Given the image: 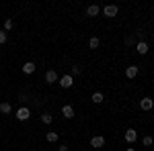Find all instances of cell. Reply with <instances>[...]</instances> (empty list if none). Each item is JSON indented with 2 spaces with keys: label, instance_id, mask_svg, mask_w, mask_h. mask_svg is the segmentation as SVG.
Listing matches in <instances>:
<instances>
[{
  "label": "cell",
  "instance_id": "obj_8",
  "mask_svg": "<svg viewBox=\"0 0 154 151\" xmlns=\"http://www.w3.org/2000/svg\"><path fill=\"white\" fill-rule=\"evenodd\" d=\"M123 137H125V141H128V143H134V141H138V131H134V129H128Z\"/></svg>",
  "mask_w": 154,
  "mask_h": 151
},
{
  "label": "cell",
  "instance_id": "obj_20",
  "mask_svg": "<svg viewBox=\"0 0 154 151\" xmlns=\"http://www.w3.org/2000/svg\"><path fill=\"white\" fill-rule=\"evenodd\" d=\"M12 27H14V23H12L11 19H6V23H4V33H6V31H11Z\"/></svg>",
  "mask_w": 154,
  "mask_h": 151
},
{
  "label": "cell",
  "instance_id": "obj_5",
  "mask_svg": "<svg viewBox=\"0 0 154 151\" xmlns=\"http://www.w3.org/2000/svg\"><path fill=\"white\" fill-rule=\"evenodd\" d=\"M140 108H142V110H152V108H154V100H152V98H148V96L142 98V100H140Z\"/></svg>",
  "mask_w": 154,
  "mask_h": 151
},
{
  "label": "cell",
  "instance_id": "obj_6",
  "mask_svg": "<svg viewBox=\"0 0 154 151\" xmlns=\"http://www.w3.org/2000/svg\"><path fill=\"white\" fill-rule=\"evenodd\" d=\"M58 80L60 78H58V71L56 70H48L45 71V82H48V84H56Z\"/></svg>",
  "mask_w": 154,
  "mask_h": 151
},
{
  "label": "cell",
  "instance_id": "obj_18",
  "mask_svg": "<svg viewBox=\"0 0 154 151\" xmlns=\"http://www.w3.org/2000/svg\"><path fill=\"white\" fill-rule=\"evenodd\" d=\"M142 145H144V147H152V145H154V139L150 137V135H146V137H142Z\"/></svg>",
  "mask_w": 154,
  "mask_h": 151
},
{
  "label": "cell",
  "instance_id": "obj_12",
  "mask_svg": "<svg viewBox=\"0 0 154 151\" xmlns=\"http://www.w3.org/2000/svg\"><path fill=\"white\" fill-rule=\"evenodd\" d=\"M58 139H60V135L56 131H48V135H45V141L48 143H58Z\"/></svg>",
  "mask_w": 154,
  "mask_h": 151
},
{
  "label": "cell",
  "instance_id": "obj_16",
  "mask_svg": "<svg viewBox=\"0 0 154 151\" xmlns=\"http://www.w3.org/2000/svg\"><path fill=\"white\" fill-rule=\"evenodd\" d=\"M80 74H82V68L74 63V65H72V68H70V76H72V78H74V76H80Z\"/></svg>",
  "mask_w": 154,
  "mask_h": 151
},
{
  "label": "cell",
  "instance_id": "obj_19",
  "mask_svg": "<svg viewBox=\"0 0 154 151\" xmlns=\"http://www.w3.org/2000/svg\"><path fill=\"white\" fill-rule=\"evenodd\" d=\"M99 43H101L99 37H93V39L88 41V47H91V49H99Z\"/></svg>",
  "mask_w": 154,
  "mask_h": 151
},
{
  "label": "cell",
  "instance_id": "obj_15",
  "mask_svg": "<svg viewBox=\"0 0 154 151\" xmlns=\"http://www.w3.org/2000/svg\"><path fill=\"white\" fill-rule=\"evenodd\" d=\"M91 100H93L95 104H101V102L105 100V96H103L101 92H93V96H91Z\"/></svg>",
  "mask_w": 154,
  "mask_h": 151
},
{
  "label": "cell",
  "instance_id": "obj_11",
  "mask_svg": "<svg viewBox=\"0 0 154 151\" xmlns=\"http://www.w3.org/2000/svg\"><path fill=\"white\" fill-rule=\"evenodd\" d=\"M35 63H33V61H27V63H23V74H27V76H31V74H33V71H35Z\"/></svg>",
  "mask_w": 154,
  "mask_h": 151
},
{
  "label": "cell",
  "instance_id": "obj_7",
  "mask_svg": "<svg viewBox=\"0 0 154 151\" xmlns=\"http://www.w3.org/2000/svg\"><path fill=\"white\" fill-rule=\"evenodd\" d=\"M148 49H150V47H148L146 41H138V43H136V51H138L140 55H146V53H148Z\"/></svg>",
  "mask_w": 154,
  "mask_h": 151
},
{
  "label": "cell",
  "instance_id": "obj_24",
  "mask_svg": "<svg viewBox=\"0 0 154 151\" xmlns=\"http://www.w3.org/2000/svg\"><path fill=\"white\" fill-rule=\"evenodd\" d=\"M125 151H138V149H136V147H128Z\"/></svg>",
  "mask_w": 154,
  "mask_h": 151
},
{
  "label": "cell",
  "instance_id": "obj_21",
  "mask_svg": "<svg viewBox=\"0 0 154 151\" xmlns=\"http://www.w3.org/2000/svg\"><path fill=\"white\" fill-rule=\"evenodd\" d=\"M6 39H8V35H6L4 31H0V45H2V43H6Z\"/></svg>",
  "mask_w": 154,
  "mask_h": 151
},
{
  "label": "cell",
  "instance_id": "obj_23",
  "mask_svg": "<svg viewBox=\"0 0 154 151\" xmlns=\"http://www.w3.org/2000/svg\"><path fill=\"white\" fill-rule=\"evenodd\" d=\"M58 151H68V145H60Z\"/></svg>",
  "mask_w": 154,
  "mask_h": 151
},
{
  "label": "cell",
  "instance_id": "obj_1",
  "mask_svg": "<svg viewBox=\"0 0 154 151\" xmlns=\"http://www.w3.org/2000/svg\"><path fill=\"white\" fill-rule=\"evenodd\" d=\"M58 84L62 86V88H72V86H74V78H72L70 74H66V76H62V78L58 80Z\"/></svg>",
  "mask_w": 154,
  "mask_h": 151
},
{
  "label": "cell",
  "instance_id": "obj_25",
  "mask_svg": "<svg viewBox=\"0 0 154 151\" xmlns=\"http://www.w3.org/2000/svg\"><path fill=\"white\" fill-rule=\"evenodd\" d=\"M152 149H154V145H152Z\"/></svg>",
  "mask_w": 154,
  "mask_h": 151
},
{
  "label": "cell",
  "instance_id": "obj_13",
  "mask_svg": "<svg viewBox=\"0 0 154 151\" xmlns=\"http://www.w3.org/2000/svg\"><path fill=\"white\" fill-rule=\"evenodd\" d=\"M0 112H2V115H11L12 112V104L11 102H0Z\"/></svg>",
  "mask_w": 154,
  "mask_h": 151
},
{
  "label": "cell",
  "instance_id": "obj_2",
  "mask_svg": "<svg viewBox=\"0 0 154 151\" xmlns=\"http://www.w3.org/2000/svg\"><path fill=\"white\" fill-rule=\"evenodd\" d=\"M117 12H119V8L115 6V4H107L105 8H103V14H105V16H109V19L117 16Z\"/></svg>",
  "mask_w": 154,
  "mask_h": 151
},
{
  "label": "cell",
  "instance_id": "obj_14",
  "mask_svg": "<svg viewBox=\"0 0 154 151\" xmlns=\"http://www.w3.org/2000/svg\"><path fill=\"white\" fill-rule=\"evenodd\" d=\"M99 12H101V8H99V4H91V6L86 8V14H88V16H97Z\"/></svg>",
  "mask_w": 154,
  "mask_h": 151
},
{
  "label": "cell",
  "instance_id": "obj_10",
  "mask_svg": "<svg viewBox=\"0 0 154 151\" xmlns=\"http://www.w3.org/2000/svg\"><path fill=\"white\" fill-rule=\"evenodd\" d=\"M62 116H64V118H74V108H72L70 104L62 106Z\"/></svg>",
  "mask_w": 154,
  "mask_h": 151
},
{
  "label": "cell",
  "instance_id": "obj_9",
  "mask_svg": "<svg viewBox=\"0 0 154 151\" xmlns=\"http://www.w3.org/2000/svg\"><path fill=\"white\" fill-rule=\"evenodd\" d=\"M138 74H140V68H138V65H128V70H125V76H128L130 80H134Z\"/></svg>",
  "mask_w": 154,
  "mask_h": 151
},
{
  "label": "cell",
  "instance_id": "obj_17",
  "mask_svg": "<svg viewBox=\"0 0 154 151\" xmlns=\"http://www.w3.org/2000/svg\"><path fill=\"white\" fill-rule=\"evenodd\" d=\"M51 121H54V116L49 115V112H43V115H41V123H43V125H51Z\"/></svg>",
  "mask_w": 154,
  "mask_h": 151
},
{
  "label": "cell",
  "instance_id": "obj_22",
  "mask_svg": "<svg viewBox=\"0 0 154 151\" xmlns=\"http://www.w3.org/2000/svg\"><path fill=\"white\" fill-rule=\"evenodd\" d=\"M136 43V39H134V35L131 37H125V45H134Z\"/></svg>",
  "mask_w": 154,
  "mask_h": 151
},
{
  "label": "cell",
  "instance_id": "obj_3",
  "mask_svg": "<svg viewBox=\"0 0 154 151\" xmlns=\"http://www.w3.org/2000/svg\"><path fill=\"white\" fill-rule=\"evenodd\" d=\"M91 147H95V149H101V147H105V137H101V135H97L91 139Z\"/></svg>",
  "mask_w": 154,
  "mask_h": 151
},
{
  "label": "cell",
  "instance_id": "obj_4",
  "mask_svg": "<svg viewBox=\"0 0 154 151\" xmlns=\"http://www.w3.org/2000/svg\"><path fill=\"white\" fill-rule=\"evenodd\" d=\"M29 116H31V110H29L27 106H21V108L17 110V118H19V121H27Z\"/></svg>",
  "mask_w": 154,
  "mask_h": 151
}]
</instances>
